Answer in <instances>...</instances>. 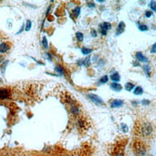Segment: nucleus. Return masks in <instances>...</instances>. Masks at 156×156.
<instances>
[{
	"instance_id": "1",
	"label": "nucleus",
	"mask_w": 156,
	"mask_h": 156,
	"mask_svg": "<svg viewBox=\"0 0 156 156\" xmlns=\"http://www.w3.org/2000/svg\"><path fill=\"white\" fill-rule=\"evenodd\" d=\"M88 98L93 102L95 103L96 105H98V106H102L103 104V100L99 97L97 95L95 94H89L88 95Z\"/></svg>"
},
{
	"instance_id": "2",
	"label": "nucleus",
	"mask_w": 156,
	"mask_h": 156,
	"mask_svg": "<svg viewBox=\"0 0 156 156\" xmlns=\"http://www.w3.org/2000/svg\"><path fill=\"white\" fill-rule=\"evenodd\" d=\"M152 131V128L150 124L149 123H146L144 124V125L142 127V132L144 135L147 136L149 134H150Z\"/></svg>"
},
{
	"instance_id": "3",
	"label": "nucleus",
	"mask_w": 156,
	"mask_h": 156,
	"mask_svg": "<svg viewBox=\"0 0 156 156\" xmlns=\"http://www.w3.org/2000/svg\"><path fill=\"white\" fill-rule=\"evenodd\" d=\"M10 93L7 89H1L0 90V100L7 99L10 97Z\"/></svg>"
},
{
	"instance_id": "4",
	"label": "nucleus",
	"mask_w": 156,
	"mask_h": 156,
	"mask_svg": "<svg viewBox=\"0 0 156 156\" xmlns=\"http://www.w3.org/2000/svg\"><path fill=\"white\" fill-rule=\"evenodd\" d=\"M123 105H124V101L119 99L113 100L111 103V106L112 108H119V107H121Z\"/></svg>"
},
{
	"instance_id": "5",
	"label": "nucleus",
	"mask_w": 156,
	"mask_h": 156,
	"mask_svg": "<svg viewBox=\"0 0 156 156\" xmlns=\"http://www.w3.org/2000/svg\"><path fill=\"white\" fill-rule=\"evenodd\" d=\"M135 56H136V58H137L139 61H140V62H142L147 63V62H148L147 59L141 52H137V53L136 54Z\"/></svg>"
},
{
	"instance_id": "6",
	"label": "nucleus",
	"mask_w": 156,
	"mask_h": 156,
	"mask_svg": "<svg viewBox=\"0 0 156 156\" xmlns=\"http://www.w3.org/2000/svg\"><path fill=\"white\" fill-rule=\"evenodd\" d=\"M111 87L113 90L116 91V92H120L122 90V86L116 82H113L111 85Z\"/></svg>"
},
{
	"instance_id": "7",
	"label": "nucleus",
	"mask_w": 156,
	"mask_h": 156,
	"mask_svg": "<svg viewBox=\"0 0 156 156\" xmlns=\"http://www.w3.org/2000/svg\"><path fill=\"white\" fill-rule=\"evenodd\" d=\"M10 49V46L7 43H2L0 44V52L5 53Z\"/></svg>"
},
{
	"instance_id": "8",
	"label": "nucleus",
	"mask_w": 156,
	"mask_h": 156,
	"mask_svg": "<svg viewBox=\"0 0 156 156\" xmlns=\"http://www.w3.org/2000/svg\"><path fill=\"white\" fill-rule=\"evenodd\" d=\"M124 28H125V24H124V23L122 22V21L120 22L119 24V25H118V27H117V33H116V34L117 35L121 34L122 32H124Z\"/></svg>"
},
{
	"instance_id": "9",
	"label": "nucleus",
	"mask_w": 156,
	"mask_h": 156,
	"mask_svg": "<svg viewBox=\"0 0 156 156\" xmlns=\"http://www.w3.org/2000/svg\"><path fill=\"white\" fill-rule=\"evenodd\" d=\"M100 28H102V29H104V30L106 31H108V30H111V23H109L105 22V23H103L100 26Z\"/></svg>"
},
{
	"instance_id": "10",
	"label": "nucleus",
	"mask_w": 156,
	"mask_h": 156,
	"mask_svg": "<svg viewBox=\"0 0 156 156\" xmlns=\"http://www.w3.org/2000/svg\"><path fill=\"white\" fill-rule=\"evenodd\" d=\"M120 79H121V77H120V75L118 72H115L111 75V80L114 81V82H119L120 80Z\"/></svg>"
},
{
	"instance_id": "11",
	"label": "nucleus",
	"mask_w": 156,
	"mask_h": 156,
	"mask_svg": "<svg viewBox=\"0 0 156 156\" xmlns=\"http://www.w3.org/2000/svg\"><path fill=\"white\" fill-rule=\"evenodd\" d=\"M143 93V89L140 87V86H137L136 87V88L134 90V94L137 95H142Z\"/></svg>"
},
{
	"instance_id": "12",
	"label": "nucleus",
	"mask_w": 156,
	"mask_h": 156,
	"mask_svg": "<svg viewBox=\"0 0 156 156\" xmlns=\"http://www.w3.org/2000/svg\"><path fill=\"white\" fill-rule=\"evenodd\" d=\"M80 13V7H77L72 11V14H73V15H74V17H75V18H77L79 16Z\"/></svg>"
},
{
	"instance_id": "13",
	"label": "nucleus",
	"mask_w": 156,
	"mask_h": 156,
	"mask_svg": "<svg viewBox=\"0 0 156 156\" xmlns=\"http://www.w3.org/2000/svg\"><path fill=\"white\" fill-rule=\"evenodd\" d=\"M134 87V84H132V83H131V82H127V83H126V85H125V89H126L127 91H131Z\"/></svg>"
},
{
	"instance_id": "14",
	"label": "nucleus",
	"mask_w": 156,
	"mask_h": 156,
	"mask_svg": "<svg viewBox=\"0 0 156 156\" xmlns=\"http://www.w3.org/2000/svg\"><path fill=\"white\" fill-rule=\"evenodd\" d=\"M55 70H56L59 74H60V75H63V74L64 73V70L63 67H61V66H59V65H57V66L55 67Z\"/></svg>"
},
{
	"instance_id": "15",
	"label": "nucleus",
	"mask_w": 156,
	"mask_h": 156,
	"mask_svg": "<svg viewBox=\"0 0 156 156\" xmlns=\"http://www.w3.org/2000/svg\"><path fill=\"white\" fill-rule=\"evenodd\" d=\"M83 37L84 36H83V34L82 33H80V32L76 33V38H77V41L79 42H81V41H83Z\"/></svg>"
},
{
	"instance_id": "16",
	"label": "nucleus",
	"mask_w": 156,
	"mask_h": 156,
	"mask_svg": "<svg viewBox=\"0 0 156 156\" xmlns=\"http://www.w3.org/2000/svg\"><path fill=\"white\" fill-rule=\"evenodd\" d=\"M150 7L151 8V10H152L154 12H156V2L155 1H151L150 2V5H149Z\"/></svg>"
},
{
	"instance_id": "17",
	"label": "nucleus",
	"mask_w": 156,
	"mask_h": 156,
	"mask_svg": "<svg viewBox=\"0 0 156 156\" xmlns=\"http://www.w3.org/2000/svg\"><path fill=\"white\" fill-rule=\"evenodd\" d=\"M82 53L85 55H87V54H89L90 53L92 52V50L90 49H87V48H82V50H81Z\"/></svg>"
},
{
	"instance_id": "18",
	"label": "nucleus",
	"mask_w": 156,
	"mask_h": 156,
	"mask_svg": "<svg viewBox=\"0 0 156 156\" xmlns=\"http://www.w3.org/2000/svg\"><path fill=\"white\" fill-rule=\"evenodd\" d=\"M143 69H144V72L145 75L149 77L150 76V67L148 65H144L143 67Z\"/></svg>"
},
{
	"instance_id": "19",
	"label": "nucleus",
	"mask_w": 156,
	"mask_h": 156,
	"mask_svg": "<svg viewBox=\"0 0 156 156\" xmlns=\"http://www.w3.org/2000/svg\"><path fill=\"white\" fill-rule=\"evenodd\" d=\"M121 131L124 132V133H126L128 131H129V128H128V126H127V125L126 124H121Z\"/></svg>"
},
{
	"instance_id": "20",
	"label": "nucleus",
	"mask_w": 156,
	"mask_h": 156,
	"mask_svg": "<svg viewBox=\"0 0 156 156\" xmlns=\"http://www.w3.org/2000/svg\"><path fill=\"white\" fill-rule=\"evenodd\" d=\"M139 29L141 31H146L148 30V27L145 25H142V24H139Z\"/></svg>"
},
{
	"instance_id": "21",
	"label": "nucleus",
	"mask_w": 156,
	"mask_h": 156,
	"mask_svg": "<svg viewBox=\"0 0 156 156\" xmlns=\"http://www.w3.org/2000/svg\"><path fill=\"white\" fill-rule=\"evenodd\" d=\"M83 64H84L86 67H89L90 64V56L87 57V58L84 60Z\"/></svg>"
},
{
	"instance_id": "22",
	"label": "nucleus",
	"mask_w": 156,
	"mask_h": 156,
	"mask_svg": "<svg viewBox=\"0 0 156 156\" xmlns=\"http://www.w3.org/2000/svg\"><path fill=\"white\" fill-rule=\"evenodd\" d=\"M108 81V77L107 75H104L103 77H102L100 80V82L101 83H106Z\"/></svg>"
},
{
	"instance_id": "23",
	"label": "nucleus",
	"mask_w": 156,
	"mask_h": 156,
	"mask_svg": "<svg viewBox=\"0 0 156 156\" xmlns=\"http://www.w3.org/2000/svg\"><path fill=\"white\" fill-rule=\"evenodd\" d=\"M42 44H43V46H44V48L48 49V41H47V39H46V38L45 36L43 38Z\"/></svg>"
},
{
	"instance_id": "24",
	"label": "nucleus",
	"mask_w": 156,
	"mask_h": 156,
	"mask_svg": "<svg viewBox=\"0 0 156 156\" xmlns=\"http://www.w3.org/2000/svg\"><path fill=\"white\" fill-rule=\"evenodd\" d=\"M31 28V20H27L25 30H26L27 31H30Z\"/></svg>"
},
{
	"instance_id": "25",
	"label": "nucleus",
	"mask_w": 156,
	"mask_h": 156,
	"mask_svg": "<svg viewBox=\"0 0 156 156\" xmlns=\"http://www.w3.org/2000/svg\"><path fill=\"white\" fill-rule=\"evenodd\" d=\"M151 53L154 54V53H156V43L152 46V49H151V51H150Z\"/></svg>"
},
{
	"instance_id": "26",
	"label": "nucleus",
	"mask_w": 156,
	"mask_h": 156,
	"mask_svg": "<svg viewBox=\"0 0 156 156\" xmlns=\"http://www.w3.org/2000/svg\"><path fill=\"white\" fill-rule=\"evenodd\" d=\"M152 15V12H150V11H146V12H145V16H146V18H150Z\"/></svg>"
},
{
	"instance_id": "27",
	"label": "nucleus",
	"mask_w": 156,
	"mask_h": 156,
	"mask_svg": "<svg viewBox=\"0 0 156 156\" xmlns=\"http://www.w3.org/2000/svg\"><path fill=\"white\" fill-rule=\"evenodd\" d=\"M142 103L143 105H149V104L150 103V101L148 100H143L142 101Z\"/></svg>"
},
{
	"instance_id": "28",
	"label": "nucleus",
	"mask_w": 156,
	"mask_h": 156,
	"mask_svg": "<svg viewBox=\"0 0 156 156\" xmlns=\"http://www.w3.org/2000/svg\"><path fill=\"white\" fill-rule=\"evenodd\" d=\"M91 35H92L93 37H96V36H97V33H96L95 30L93 29V30L91 31Z\"/></svg>"
},
{
	"instance_id": "29",
	"label": "nucleus",
	"mask_w": 156,
	"mask_h": 156,
	"mask_svg": "<svg viewBox=\"0 0 156 156\" xmlns=\"http://www.w3.org/2000/svg\"><path fill=\"white\" fill-rule=\"evenodd\" d=\"M88 5H89V7H95V5H94V4H93V3H89V4H88Z\"/></svg>"
},
{
	"instance_id": "30",
	"label": "nucleus",
	"mask_w": 156,
	"mask_h": 156,
	"mask_svg": "<svg viewBox=\"0 0 156 156\" xmlns=\"http://www.w3.org/2000/svg\"><path fill=\"white\" fill-rule=\"evenodd\" d=\"M4 60V57L2 56H0V63L2 62V61Z\"/></svg>"
},
{
	"instance_id": "31",
	"label": "nucleus",
	"mask_w": 156,
	"mask_h": 156,
	"mask_svg": "<svg viewBox=\"0 0 156 156\" xmlns=\"http://www.w3.org/2000/svg\"><path fill=\"white\" fill-rule=\"evenodd\" d=\"M116 156H123V154H117Z\"/></svg>"
}]
</instances>
